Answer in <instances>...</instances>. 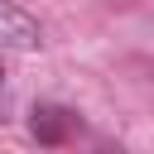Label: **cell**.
Segmentation results:
<instances>
[{
    "mask_svg": "<svg viewBox=\"0 0 154 154\" xmlns=\"http://www.w3.org/2000/svg\"><path fill=\"white\" fill-rule=\"evenodd\" d=\"M29 130H34V140H38V144L58 149V144H67V140H72V130H82V120H77L67 106H58V101H38V106L29 111Z\"/></svg>",
    "mask_w": 154,
    "mask_h": 154,
    "instance_id": "2",
    "label": "cell"
},
{
    "mask_svg": "<svg viewBox=\"0 0 154 154\" xmlns=\"http://www.w3.org/2000/svg\"><path fill=\"white\" fill-rule=\"evenodd\" d=\"M0 87H5V67H0Z\"/></svg>",
    "mask_w": 154,
    "mask_h": 154,
    "instance_id": "3",
    "label": "cell"
},
{
    "mask_svg": "<svg viewBox=\"0 0 154 154\" xmlns=\"http://www.w3.org/2000/svg\"><path fill=\"white\" fill-rule=\"evenodd\" d=\"M43 48V29L38 19L14 5V0H0V53H38Z\"/></svg>",
    "mask_w": 154,
    "mask_h": 154,
    "instance_id": "1",
    "label": "cell"
}]
</instances>
